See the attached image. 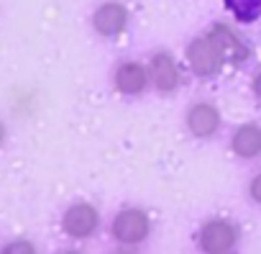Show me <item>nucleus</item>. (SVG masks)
Here are the masks:
<instances>
[{
  "instance_id": "obj_9",
  "label": "nucleus",
  "mask_w": 261,
  "mask_h": 254,
  "mask_svg": "<svg viewBox=\"0 0 261 254\" xmlns=\"http://www.w3.org/2000/svg\"><path fill=\"white\" fill-rule=\"evenodd\" d=\"M151 77H154L159 90H174L179 75H177V67H174L169 54H156L151 59Z\"/></svg>"
},
{
  "instance_id": "obj_5",
  "label": "nucleus",
  "mask_w": 261,
  "mask_h": 254,
  "mask_svg": "<svg viewBox=\"0 0 261 254\" xmlns=\"http://www.w3.org/2000/svg\"><path fill=\"white\" fill-rule=\"evenodd\" d=\"M125 21H128V13L120 3H105L95 11V31L102 34V36H115L125 29Z\"/></svg>"
},
{
  "instance_id": "obj_12",
  "label": "nucleus",
  "mask_w": 261,
  "mask_h": 254,
  "mask_svg": "<svg viewBox=\"0 0 261 254\" xmlns=\"http://www.w3.org/2000/svg\"><path fill=\"white\" fill-rule=\"evenodd\" d=\"M248 193H251V198H253L256 203H261V175H256V177L251 180V188H248Z\"/></svg>"
},
{
  "instance_id": "obj_6",
  "label": "nucleus",
  "mask_w": 261,
  "mask_h": 254,
  "mask_svg": "<svg viewBox=\"0 0 261 254\" xmlns=\"http://www.w3.org/2000/svg\"><path fill=\"white\" fill-rule=\"evenodd\" d=\"M187 126H190V131L195 134V136H213L215 131H218V126H220V116H218V110H215V105H210V103H197L192 110H190V116H187Z\"/></svg>"
},
{
  "instance_id": "obj_2",
  "label": "nucleus",
  "mask_w": 261,
  "mask_h": 254,
  "mask_svg": "<svg viewBox=\"0 0 261 254\" xmlns=\"http://www.w3.org/2000/svg\"><path fill=\"white\" fill-rule=\"evenodd\" d=\"M113 236L120 244H139L149 236V218L139 208H125L113 221Z\"/></svg>"
},
{
  "instance_id": "obj_13",
  "label": "nucleus",
  "mask_w": 261,
  "mask_h": 254,
  "mask_svg": "<svg viewBox=\"0 0 261 254\" xmlns=\"http://www.w3.org/2000/svg\"><path fill=\"white\" fill-rule=\"evenodd\" d=\"M253 90H256V95L261 98V72H258V75L253 77Z\"/></svg>"
},
{
  "instance_id": "obj_3",
  "label": "nucleus",
  "mask_w": 261,
  "mask_h": 254,
  "mask_svg": "<svg viewBox=\"0 0 261 254\" xmlns=\"http://www.w3.org/2000/svg\"><path fill=\"white\" fill-rule=\"evenodd\" d=\"M236 239L238 236H236L233 223H228V221H210L200 231V249L207 251V254H223V251L233 249Z\"/></svg>"
},
{
  "instance_id": "obj_8",
  "label": "nucleus",
  "mask_w": 261,
  "mask_h": 254,
  "mask_svg": "<svg viewBox=\"0 0 261 254\" xmlns=\"http://www.w3.org/2000/svg\"><path fill=\"white\" fill-rule=\"evenodd\" d=\"M115 87H118L120 93H128V95L141 93V90L146 87V72H144V67L136 64V62L120 64L118 72H115Z\"/></svg>"
},
{
  "instance_id": "obj_11",
  "label": "nucleus",
  "mask_w": 261,
  "mask_h": 254,
  "mask_svg": "<svg viewBox=\"0 0 261 254\" xmlns=\"http://www.w3.org/2000/svg\"><path fill=\"white\" fill-rule=\"evenodd\" d=\"M225 6L241 24H253L261 16V0H225Z\"/></svg>"
},
{
  "instance_id": "obj_1",
  "label": "nucleus",
  "mask_w": 261,
  "mask_h": 254,
  "mask_svg": "<svg viewBox=\"0 0 261 254\" xmlns=\"http://www.w3.org/2000/svg\"><path fill=\"white\" fill-rule=\"evenodd\" d=\"M187 59H190L192 70H195L200 77H210V75H215V72L228 62L225 54H223V49H220V44L215 41L213 34L195 39V41L190 44V49H187Z\"/></svg>"
},
{
  "instance_id": "obj_10",
  "label": "nucleus",
  "mask_w": 261,
  "mask_h": 254,
  "mask_svg": "<svg viewBox=\"0 0 261 254\" xmlns=\"http://www.w3.org/2000/svg\"><path fill=\"white\" fill-rule=\"evenodd\" d=\"M213 36H215V41L220 44V49H223V54H225V59L228 62H241L248 52L238 44V39L228 31V29H223V26H215L213 31H210Z\"/></svg>"
},
{
  "instance_id": "obj_4",
  "label": "nucleus",
  "mask_w": 261,
  "mask_h": 254,
  "mask_svg": "<svg viewBox=\"0 0 261 254\" xmlns=\"http://www.w3.org/2000/svg\"><path fill=\"white\" fill-rule=\"evenodd\" d=\"M64 231L72 236V239H87L95 228H97V211L87 203H80V205H72L67 213H64Z\"/></svg>"
},
{
  "instance_id": "obj_7",
  "label": "nucleus",
  "mask_w": 261,
  "mask_h": 254,
  "mask_svg": "<svg viewBox=\"0 0 261 254\" xmlns=\"http://www.w3.org/2000/svg\"><path fill=\"white\" fill-rule=\"evenodd\" d=\"M230 147H233V152H236L238 157H246V159L261 154V129H258L256 123L241 126V129L233 134Z\"/></svg>"
}]
</instances>
